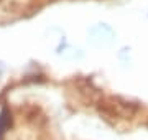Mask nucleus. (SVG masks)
Masks as SVG:
<instances>
[{"label": "nucleus", "instance_id": "1", "mask_svg": "<svg viewBox=\"0 0 148 140\" xmlns=\"http://www.w3.org/2000/svg\"><path fill=\"white\" fill-rule=\"evenodd\" d=\"M8 120H10V117H8V112L7 110H2V114H0V135L5 132V127L8 125Z\"/></svg>", "mask_w": 148, "mask_h": 140}, {"label": "nucleus", "instance_id": "2", "mask_svg": "<svg viewBox=\"0 0 148 140\" xmlns=\"http://www.w3.org/2000/svg\"><path fill=\"white\" fill-rule=\"evenodd\" d=\"M0 73H2V65H0Z\"/></svg>", "mask_w": 148, "mask_h": 140}]
</instances>
